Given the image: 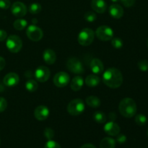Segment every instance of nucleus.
Instances as JSON below:
<instances>
[{"label": "nucleus", "mask_w": 148, "mask_h": 148, "mask_svg": "<svg viewBox=\"0 0 148 148\" xmlns=\"http://www.w3.org/2000/svg\"><path fill=\"white\" fill-rule=\"evenodd\" d=\"M44 137L48 140H51L54 137V131L51 128H46L44 130Z\"/></svg>", "instance_id": "c756f323"}, {"label": "nucleus", "mask_w": 148, "mask_h": 148, "mask_svg": "<svg viewBox=\"0 0 148 148\" xmlns=\"http://www.w3.org/2000/svg\"><path fill=\"white\" fill-rule=\"evenodd\" d=\"M11 2L10 0H0V8L2 10H7L10 8Z\"/></svg>", "instance_id": "473e14b6"}, {"label": "nucleus", "mask_w": 148, "mask_h": 148, "mask_svg": "<svg viewBox=\"0 0 148 148\" xmlns=\"http://www.w3.org/2000/svg\"><path fill=\"white\" fill-rule=\"evenodd\" d=\"M95 35L99 40L103 41H108L114 37V30L107 25L100 26L95 31Z\"/></svg>", "instance_id": "423d86ee"}, {"label": "nucleus", "mask_w": 148, "mask_h": 148, "mask_svg": "<svg viewBox=\"0 0 148 148\" xmlns=\"http://www.w3.org/2000/svg\"><path fill=\"white\" fill-rule=\"evenodd\" d=\"M19 81H20V78H19L18 75L14 72L7 74L3 79L4 84L7 87L16 86L19 83Z\"/></svg>", "instance_id": "ddd939ff"}, {"label": "nucleus", "mask_w": 148, "mask_h": 148, "mask_svg": "<svg viewBox=\"0 0 148 148\" xmlns=\"http://www.w3.org/2000/svg\"><path fill=\"white\" fill-rule=\"evenodd\" d=\"M7 33L5 30H0V42L4 41V40L7 39Z\"/></svg>", "instance_id": "e433bc0d"}, {"label": "nucleus", "mask_w": 148, "mask_h": 148, "mask_svg": "<svg viewBox=\"0 0 148 148\" xmlns=\"http://www.w3.org/2000/svg\"><path fill=\"white\" fill-rule=\"evenodd\" d=\"M41 5L38 3H33V4H30L28 7V11L30 12V13L33 14H38L39 12H40L41 11Z\"/></svg>", "instance_id": "a878e982"}, {"label": "nucleus", "mask_w": 148, "mask_h": 148, "mask_svg": "<svg viewBox=\"0 0 148 148\" xmlns=\"http://www.w3.org/2000/svg\"><path fill=\"white\" fill-rule=\"evenodd\" d=\"M103 82L108 88L116 89L122 85L123 76L121 71L116 68H108L103 75Z\"/></svg>", "instance_id": "f257e3e1"}, {"label": "nucleus", "mask_w": 148, "mask_h": 148, "mask_svg": "<svg viewBox=\"0 0 148 148\" xmlns=\"http://www.w3.org/2000/svg\"><path fill=\"white\" fill-rule=\"evenodd\" d=\"M0 144H1V140H0Z\"/></svg>", "instance_id": "c03bdc74"}, {"label": "nucleus", "mask_w": 148, "mask_h": 148, "mask_svg": "<svg viewBox=\"0 0 148 148\" xmlns=\"http://www.w3.org/2000/svg\"><path fill=\"white\" fill-rule=\"evenodd\" d=\"M11 12L17 17H23L27 13V7L20 1H16L11 6Z\"/></svg>", "instance_id": "9b49d317"}, {"label": "nucleus", "mask_w": 148, "mask_h": 148, "mask_svg": "<svg viewBox=\"0 0 148 148\" xmlns=\"http://www.w3.org/2000/svg\"><path fill=\"white\" fill-rule=\"evenodd\" d=\"M109 119L111 121H115L116 119V114L115 113H111L109 114Z\"/></svg>", "instance_id": "58836bf2"}, {"label": "nucleus", "mask_w": 148, "mask_h": 148, "mask_svg": "<svg viewBox=\"0 0 148 148\" xmlns=\"http://www.w3.org/2000/svg\"><path fill=\"white\" fill-rule=\"evenodd\" d=\"M126 7H131L135 3V0H119Z\"/></svg>", "instance_id": "f704fd0d"}, {"label": "nucleus", "mask_w": 148, "mask_h": 148, "mask_svg": "<svg viewBox=\"0 0 148 148\" xmlns=\"http://www.w3.org/2000/svg\"><path fill=\"white\" fill-rule=\"evenodd\" d=\"M119 112L126 118H132L137 113V105L135 101L130 98H125L121 101L119 105Z\"/></svg>", "instance_id": "f03ea898"}, {"label": "nucleus", "mask_w": 148, "mask_h": 148, "mask_svg": "<svg viewBox=\"0 0 148 148\" xmlns=\"http://www.w3.org/2000/svg\"><path fill=\"white\" fill-rule=\"evenodd\" d=\"M109 14L113 18L120 19L124 15V9L121 5L117 4H111L109 7Z\"/></svg>", "instance_id": "2eb2a0df"}, {"label": "nucleus", "mask_w": 148, "mask_h": 148, "mask_svg": "<svg viewBox=\"0 0 148 148\" xmlns=\"http://www.w3.org/2000/svg\"><path fill=\"white\" fill-rule=\"evenodd\" d=\"M116 141L111 137H105L100 143L101 148H115Z\"/></svg>", "instance_id": "4be33fe9"}, {"label": "nucleus", "mask_w": 148, "mask_h": 148, "mask_svg": "<svg viewBox=\"0 0 148 148\" xmlns=\"http://www.w3.org/2000/svg\"><path fill=\"white\" fill-rule=\"evenodd\" d=\"M7 107V102L5 98L0 97V113L3 112L6 110Z\"/></svg>", "instance_id": "72a5a7b5"}, {"label": "nucleus", "mask_w": 148, "mask_h": 148, "mask_svg": "<svg viewBox=\"0 0 148 148\" xmlns=\"http://www.w3.org/2000/svg\"><path fill=\"white\" fill-rule=\"evenodd\" d=\"M134 120H135V122L137 125L142 127V126H144L147 123V119L144 114H139L137 115H136L135 119Z\"/></svg>", "instance_id": "bb28decb"}, {"label": "nucleus", "mask_w": 148, "mask_h": 148, "mask_svg": "<svg viewBox=\"0 0 148 148\" xmlns=\"http://www.w3.org/2000/svg\"><path fill=\"white\" fill-rule=\"evenodd\" d=\"M43 58L44 62L47 64H53L55 63L56 60V54L54 52V51L52 49H48L44 51L43 53Z\"/></svg>", "instance_id": "a211bd4d"}, {"label": "nucleus", "mask_w": 148, "mask_h": 148, "mask_svg": "<svg viewBox=\"0 0 148 148\" xmlns=\"http://www.w3.org/2000/svg\"><path fill=\"white\" fill-rule=\"evenodd\" d=\"M85 102L88 106L93 108H98L101 106V101L98 97L95 96V95H90V96L87 97Z\"/></svg>", "instance_id": "412c9836"}, {"label": "nucleus", "mask_w": 148, "mask_h": 148, "mask_svg": "<svg viewBox=\"0 0 148 148\" xmlns=\"http://www.w3.org/2000/svg\"><path fill=\"white\" fill-rule=\"evenodd\" d=\"M90 69L95 75H100L104 69L103 64L99 59H93L90 62Z\"/></svg>", "instance_id": "f3484780"}, {"label": "nucleus", "mask_w": 148, "mask_h": 148, "mask_svg": "<svg viewBox=\"0 0 148 148\" xmlns=\"http://www.w3.org/2000/svg\"><path fill=\"white\" fill-rule=\"evenodd\" d=\"M27 25V22L24 19H18L16 20L13 23L14 29L17 30H22L25 28Z\"/></svg>", "instance_id": "393cba45"}, {"label": "nucleus", "mask_w": 148, "mask_h": 148, "mask_svg": "<svg viewBox=\"0 0 148 148\" xmlns=\"http://www.w3.org/2000/svg\"><path fill=\"white\" fill-rule=\"evenodd\" d=\"M147 47H148V41H147Z\"/></svg>", "instance_id": "37998d69"}, {"label": "nucleus", "mask_w": 148, "mask_h": 148, "mask_svg": "<svg viewBox=\"0 0 148 148\" xmlns=\"http://www.w3.org/2000/svg\"><path fill=\"white\" fill-rule=\"evenodd\" d=\"M69 75L66 72H59L53 77V83L58 88H64L69 84Z\"/></svg>", "instance_id": "1a4fd4ad"}, {"label": "nucleus", "mask_w": 148, "mask_h": 148, "mask_svg": "<svg viewBox=\"0 0 148 148\" xmlns=\"http://www.w3.org/2000/svg\"><path fill=\"white\" fill-rule=\"evenodd\" d=\"M44 148H62V147H61L60 145H59V143L53 141V140H49V141L46 143V145H45L44 146Z\"/></svg>", "instance_id": "2f4dec72"}, {"label": "nucleus", "mask_w": 148, "mask_h": 148, "mask_svg": "<svg viewBox=\"0 0 148 148\" xmlns=\"http://www.w3.org/2000/svg\"><path fill=\"white\" fill-rule=\"evenodd\" d=\"M91 7L95 12L102 14L106 11L107 4L104 0H92Z\"/></svg>", "instance_id": "dca6fc26"}, {"label": "nucleus", "mask_w": 148, "mask_h": 148, "mask_svg": "<svg viewBox=\"0 0 148 148\" xmlns=\"http://www.w3.org/2000/svg\"><path fill=\"white\" fill-rule=\"evenodd\" d=\"M66 67L68 70L75 74H82L84 67L80 61L75 57H71L66 62Z\"/></svg>", "instance_id": "0eeeda50"}, {"label": "nucleus", "mask_w": 148, "mask_h": 148, "mask_svg": "<svg viewBox=\"0 0 148 148\" xmlns=\"http://www.w3.org/2000/svg\"><path fill=\"white\" fill-rule=\"evenodd\" d=\"M147 136H148V130H147Z\"/></svg>", "instance_id": "79ce46f5"}, {"label": "nucleus", "mask_w": 148, "mask_h": 148, "mask_svg": "<svg viewBox=\"0 0 148 148\" xmlns=\"http://www.w3.org/2000/svg\"><path fill=\"white\" fill-rule=\"evenodd\" d=\"M138 68L141 71L143 72H147L148 71V61L147 60H142L138 62Z\"/></svg>", "instance_id": "7c9ffc66"}, {"label": "nucleus", "mask_w": 148, "mask_h": 148, "mask_svg": "<svg viewBox=\"0 0 148 148\" xmlns=\"http://www.w3.org/2000/svg\"><path fill=\"white\" fill-rule=\"evenodd\" d=\"M111 45L115 49H121L123 46V41L119 38H113L111 39Z\"/></svg>", "instance_id": "c85d7f7f"}, {"label": "nucleus", "mask_w": 148, "mask_h": 148, "mask_svg": "<svg viewBox=\"0 0 148 148\" xmlns=\"http://www.w3.org/2000/svg\"><path fill=\"white\" fill-rule=\"evenodd\" d=\"M84 18L86 21H88V23H93L94 21H95L97 19L96 14L95 12L92 11H88L84 15Z\"/></svg>", "instance_id": "cd10ccee"}, {"label": "nucleus", "mask_w": 148, "mask_h": 148, "mask_svg": "<svg viewBox=\"0 0 148 148\" xmlns=\"http://www.w3.org/2000/svg\"><path fill=\"white\" fill-rule=\"evenodd\" d=\"M38 88V82L34 79H28L25 83V88L27 91L30 92H35L37 90Z\"/></svg>", "instance_id": "5701e85b"}, {"label": "nucleus", "mask_w": 148, "mask_h": 148, "mask_svg": "<svg viewBox=\"0 0 148 148\" xmlns=\"http://www.w3.org/2000/svg\"><path fill=\"white\" fill-rule=\"evenodd\" d=\"M93 119L95 120V122L98 124H104L106 121L107 117L104 113L101 111H97L94 113L93 114Z\"/></svg>", "instance_id": "b1692460"}, {"label": "nucleus", "mask_w": 148, "mask_h": 148, "mask_svg": "<svg viewBox=\"0 0 148 148\" xmlns=\"http://www.w3.org/2000/svg\"><path fill=\"white\" fill-rule=\"evenodd\" d=\"M26 34L27 38L32 41H39L42 39L43 36V31L41 29L35 25H31L28 26L26 30Z\"/></svg>", "instance_id": "6e6552de"}, {"label": "nucleus", "mask_w": 148, "mask_h": 148, "mask_svg": "<svg viewBox=\"0 0 148 148\" xmlns=\"http://www.w3.org/2000/svg\"><path fill=\"white\" fill-rule=\"evenodd\" d=\"M51 72L48 67L45 66H40L35 72V78L40 82H45L49 79Z\"/></svg>", "instance_id": "9d476101"}, {"label": "nucleus", "mask_w": 148, "mask_h": 148, "mask_svg": "<svg viewBox=\"0 0 148 148\" xmlns=\"http://www.w3.org/2000/svg\"><path fill=\"white\" fill-rule=\"evenodd\" d=\"M80 148H96L92 144H85L83 145Z\"/></svg>", "instance_id": "ea45409f"}, {"label": "nucleus", "mask_w": 148, "mask_h": 148, "mask_svg": "<svg viewBox=\"0 0 148 148\" xmlns=\"http://www.w3.org/2000/svg\"><path fill=\"white\" fill-rule=\"evenodd\" d=\"M100 82H101V79L97 75H90L85 79V84L87 86L90 87V88H94L99 85Z\"/></svg>", "instance_id": "aec40b11"}, {"label": "nucleus", "mask_w": 148, "mask_h": 148, "mask_svg": "<svg viewBox=\"0 0 148 148\" xmlns=\"http://www.w3.org/2000/svg\"><path fill=\"white\" fill-rule=\"evenodd\" d=\"M111 1H112L113 2H118V1H119V0H111Z\"/></svg>", "instance_id": "a19ab883"}, {"label": "nucleus", "mask_w": 148, "mask_h": 148, "mask_svg": "<svg viewBox=\"0 0 148 148\" xmlns=\"http://www.w3.org/2000/svg\"><path fill=\"white\" fill-rule=\"evenodd\" d=\"M84 85V79L81 76H76L71 81L70 87L73 91H79Z\"/></svg>", "instance_id": "6ab92c4d"}, {"label": "nucleus", "mask_w": 148, "mask_h": 148, "mask_svg": "<svg viewBox=\"0 0 148 148\" xmlns=\"http://www.w3.org/2000/svg\"><path fill=\"white\" fill-rule=\"evenodd\" d=\"M6 46L8 50L12 53H17L23 47V41L19 36L15 35L10 36L6 41Z\"/></svg>", "instance_id": "39448f33"}, {"label": "nucleus", "mask_w": 148, "mask_h": 148, "mask_svg": "<svg viewBox=\"0 0 148 148\" xmlns=\"http://www.w3.org/2000/svg\"><path fill=\"white\" fill-rule=\"evenodd\" d=\"M85 103L82 99L77 98L69 102L67 106V111L72 116H79L85 111Z\"/></svg>", "instance_id": "20e7f679"}, {"label": "nucleus", "mask_w": 148, "mask_h": 148, "mask_svg": "<svg viewBox=\"0 0 148 148\" xmlns=\"http://www.w3.org/2000/svg\"><path fill=\"white\" fill-rule=\"evenodd\" d=\"M49 109L45 106H39L34 111V116L38 121H45L49 116Z\"/></svg>", "instance_id": "f8f14e48"}, {"label": "nucleus", "mask_w": 148, "mask_h": 148, "mask_svg": "<svg viewBox=\"0 0 148 148\" xmlns=\"http://www.w3.org/2000/svg\"><path fill=\"white\" fill-rule=\"evenodd\" d=\"M6 64V62H5V59H4L3 57L0 56V71L2 70L4 68Z\"/></svg>", "instance_id": "4c0bfd02"}, {"label": "nucleus", "mask_w": 148, "mask_h": 148, "mask_svg": "<svg viewBox=\"0 0 148 148\" xmlns=\"http://www.w3.org/2000/svg\"><path fill=\"white\" fill-rule=\"evenodd\" d=\"M127 141V137L123 134H119L116 137V142L119 144H123Z\"/></svg>", "instance_id": "c9c22d12"}, {"label": "nucleus", "mask_w": 148, "mask_h": 148, "mask_svg": "<svg viewBox=\"0 0 148 148\" xmlns=\"http://www.w3.org/2000/svg\"><path fill=\"white\" fill-rule=\"evenodd\" d=\"M104 132L110 136H117L120 132V127L114 121H109L104 126Z\"/></svg>", "instance_id": "4468645a"}, {"label": "nucleus", "mask_w": 148, "mask_h": 148, "mask_svg": "<svg viewBox=\"0 0 148 148\" xmlns=\"http://www.w3.org/2000/svg\"><path fill=\"white\" fill-rule=\"evenodd\" d=\"M95 33L90 28H84L78 35V43L83 46H88L93 42Z\"/></svg>", "instance_id": "7ed1b4c3"}]
</instances>
